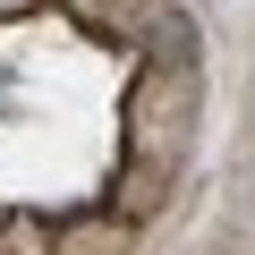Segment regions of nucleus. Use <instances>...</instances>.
I'll return each instance as SVG.
<instances>
[{"label":"nucleus","instance_id":"1","mask_svg":"<svg viewBox=\"0 0 255 255\" xmlns=\"http://www.w3.org/2000/svg\"><path fill=\"white\" fill-rule=\"evenodd\" d=\"M196 17H179V9H162L153 17V68H196Z\"/></svg>","mask_w":255,"mask_h":255},{"label":"nucleus","instance_id":"2","mask_svg":"<svg viewBox=\"0 0 255 255\" xmlns=\"http://www.w3.org/2000/svg\"><path fill=\"white\" fill-rule=\"evenodd\" d=\"M0 9H26V0H0Z\"/></svg>","mask_w":255,"mask_h":255}]
</instances>
